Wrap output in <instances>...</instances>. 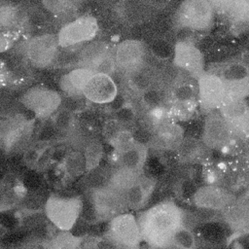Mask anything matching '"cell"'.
Returning <instances> with one entry per match:
<instances>
[{"label":"cell","instance_id":"1","mask_svg":"<svg viewBox=\"0 0 249 249\" xmlns=\"http://www.w3.org/2000/svg\"><path fill=\"white\" fill-rule=\"evenodd\" d=\"M137 218L142 241L151 249H168L176 231L184 225L185 212L172 200L159 202Z\"/></svg>","mask_w":249,"mask_h":249},{"label":"cell","instance_id":"2","mask_svg":"<svg viewBox=\"0 0 249 249\" xmlns=\"http://www.w3.org/2000/svg\"><path fill=\"white\" fill-rule=\"evenodd\" d=\"M84 200L78 195H50L44 204V214L58 231H71L82 215Z\"/></svg>","mask_w":249,"mask_h":249},{"label":"cell","instance_id":"3","mask_svg":"<svg viewBox=\"0 0 249 249\" xmlns=\"http://www.w3.org/2000/svg\"><path fill=\"white\" fill-rule=\"evenodd\" d=\"M33 121L15 116L0 122V144L6 155L24 152L30 145Z\"/></svg>","mask_w":249,"mask_h":249},{"label":"cell","instance_id":"4","mask_svg":"<svg viewBox=\"0 0 249 249\" xmlns=\"http://www.w3.org/2000/svg\"><path fill=\"white\" fill-rule=\"evenodd\" d=\"M90 212L95 220H111L127 210L123 194L105 185L87 192Z\"/></svg>","mask_w":249,"mask_h":249},{"label":"cell","instance_id":"5","mask_svg":"<svg viewBox=\"0 0 249 249\" xmlns=\"http://www.w3.org/2000/svg\"><path fill=\"white\" fill-rule=\"evenodd\" d=\"M105 237L122 249H139L142 238L137 218L129 212L115 216L109 220Z\"/></svg>","mask_w":249,"mask_h":249},{"label":"cell","instance_id":"6","mask_svg":"<svg viewBox=\"0 0 249 249\" xmlns=\"http://www.w3.org/2000/svg\"><path fill=\"white\" fill-rule=\"evenodd\" d=\"M77 67L89 69L94 74L111 76L116 71L113 50L105 42H90L79 52Z\"/></svg>","mask_w":249,"mask_h":249},{"label":"cell","instance_id":"7","mask_svg":"<svg viewBox=\"0 0 249 249\" xmlns=\"http://www.w3.org/2000/svg\"><path fill=\"white\" fill-rule=\"evenodd\" d=\"M20 100L23 106L39 120L52 117L59 109L62 102L57 91L40 86L28 89Z\"/></svg>","mask_w":249,"mask_h":249},{"label":"cell","instance_id":"8","mask_svg":"<svg viewBox=\"0 0 249 249\" xmlns=\"http://www.w3.org/2000/svg\"><path fill=\"white\" fill-rule=\"evenodd\" d=\"M98 23L91 16H82L62 26L56 34L59 48H72L91 41L97 34Z\"/></svg>","mask_w":249,"mask_h":249},{"label":"cell","instance_id":"9","mask_svg":"<svg viewBox=\"0 0 249 249\" xmlns=\"http://www.w3.org/2000/svg\"><path fill=\"white\" fill-rule=\"evenodd\" d=\"M59 53L56 35L42 34L30 38L24 47L27 60L37 68H47L53 64Z\"/></svg>","mask_w":249,"mask_h":249},{"label":"cell","instance_id":"10","mask_svg":"<svg viewBox=\"0 0 249 249\" xmlns=\"http://www.w3.org/2000/svg\"><path fill=\"white\" fill-rule=\"evenodd\" d=\"M214 18V6L207 0L184 1L178 11L179 23L195 30H207Z\"/></svg>","mask_w":249,"mask_h":249},{"label":"cell","instance_id":"11","mask_svg":"<svg viewBox=\"0 0 249 249\" xmlns=\"http://www.w3.org/2000/svg\"><path fill=\"white\" fill-rule=\"evenodd\" d=\"M197 96L200 108L209 113L217 110L225 99L226 89L220 76L203 72L197 79Z\"/></svg>","mask_w":249,"mask_h":249},{"label":"cell","instance_id":"12","mask_svg":"<svg viewBox=\"0 0 249 249\" xmlns=\"http://www.w3.org/2000/svg\"><path fill=\"white\" fill-rule=\"evenodd\" d=\"M192 201L197 208L207 211H224L235 201V196L217 185L199 187L193 195Z\"/></svg>","mask_w":249,"mask_h":249},{"label":"cell","instance_id":"13","mask_svg":"<svg viewBox=\"0 0 249 249\" xmlns=\"http://www.w3.org/2000/svg\"><path fill=\"white\" fill-rule=\"evenodd\" d=\"M232 136V131L219 111L207 113L204 121L201 142L208 149H222L226 147Z\"/></svg>","mask_w":249,"mask_h":249},{"label":"cell","instance_id":"14","mask_svg":"<svg viewBox=\"0 0 249 249\" xmlns=\"http://www.w3.org/2000/svg\"><path fill=\"white\" fill-rule=\"evenodd\" d=\"M113 55L116 70L124 75L146 61V47L138 40H124L115 47Z\"/></svg>","mask_w":249,"mask_h":249},{"label":"cell","instance_id":"15","mask_svg":"<svg viewBox=\"0 0 249 249\" xmlns=\"http://www.w3.org/2000/svg\"><path fill=\"white\" fill-rule=\"evenodd\" d=\"M173 63L179 70L185 71L197 79L204 71L202 53L192 43L178 41L174 47Z\"/></svg>","mask_w":249,"mask_h":249},{"label":"cell","instance_id":"16","mask_svg":"<svg viewBox=\"0 0 249 249\" xmlns=\"http://www.w3.org/2000/svg\"><path fill=\"white\" fill-rule=\"evenodd\" d=\"M184 139V129L172 121L162 120L153 127L150 146L155 149L176 151Z\"/></svg>","mask_w":249,"mask_h":249},{"label":"cell","instance_id":"17","mask_svg":"<svg viewBox=\"0 0 249 249\" xmlns=\"http://www.w3.org/2000/svg\"><path fill=\"white\" fill-rule=\"evenodd\" d=\"M118 94V87L111 76L93 74L86 85L83 95L89 101L97 104H106L114 101Z\"/></svg>","mask_w":249,"mask_h":249},{"label":"cell","instance_id":"18","mask_svg":"<svg viewBox=\"0 0 249 249\" xmlns=\"http://www.w3.org/2000/svg\"><path fill=\"white\" fill-rule=\"evenodd\" d=\"M220 114L230 125L232 133H247L248 106L242 98H226L218 108Z\"/></svg>","mask_w":249,"mask_h":249},{"label":"cell","instance_id":"19","mask_svg":"<svg viewBox=\"0 0 249 249\" xmlns=\"http://www.w3.org/2000/svg\"><path fill=\"white\" fill-rule=\"evenodd\" d=\"M26 193L20 179L12 173L5 174L0 179V214L18 207Z\"/></svg>","mask_w":249,"mask_h":249},{"label":"cell","instance_id":"20","mask_svg":"<svg viewBox=\"0 0 249 249\" xmlns=\"http://www.w3.org/2000/svg\"><path fill=\"white\" fill-rule=\"evenodd\" d=\"M160 77L156 68L146 61L132 71L124 74L126 86L133 93L138 95H144L158 86Z\"/></svg>","mask_w":249,"mask_h":249},{"label":"cell","instance_id":"21","mask_svg":"<svg viewBox=\"0 0 249 249\" xmlns=\"http://www.w3.org/2000/svg\"><path fill=\"white\" fill-rule=\"evenodd\" d=\"M115 156L117 166L141 172L148 158V146L134 139L121 150L116 151Z\"/></svg>","mask_w":249,"mask_h":249},{"label":"cell","instance_id":"22","mask_svg":"<svg viewBox=\"0 0 249 249\" xmlns=\"http://www.w3.org/2000/svg\"><path fill=\"white\" fill-rule=\"evenodd\" d=\"M155 188V180L143 174L139 180L124 194L126 208L130 210H140L144 208L150 201Z\"/></svg>","mask_w":249,"mask_h":249},{"label":"cell","instance_id":"23","mask_svg":"<svg viewBox=\"0 0 249 249\" xmlns=\"http://www.w3.org/2000/svg\"><path fill=\"white\" fill-rule=\"evenodd\" d=\"M93 74L89 69L76 67L60 77L58 82L59 88L70 96L83 95V90Z\"/></svg>","mask_w":249,"mask_h":249},{"label":"cell","instance_id":"24","mask_svg":"<svg viewBox=\"0 0 249 249\" xmlns=\"http://www.w3.org/2000/svg\"><path fill=\"white\" fill-rule=\"evenodd\" d=\"M142 175L143 171H134L116 165V167L109 171L107 186L124 195L139 180Z\"/></svg>","mask_w":249,"mask_h":249},{"label":"cell","instance_id":"25","mask_svg":"<svg viewBox=\"0 0 249 249\" xmlns=\"http://www.w3.org/2000/svg\"><path fill=\"white\" fill-rule=\"evenodd\" d=\"M223 218L232 231L242 234L243 231H247L249 223L247 203L235 200L223 211Z\"/></svg>","mask_w":249,"mask_h":249},{"label":"cell","instance_id":"26","mask_svg":"<svg viewBox=\"0 0 249 249\" xmlns=\"http://www.w3.org/2000/svg\"><path fill=\"white\" fill-rule=\"evenodd\" d=\"M207 149L201 140L194 137H184L177 148V157L181 163H195L207 156Z\"/></svg>","mask_w":249,"mask_h":249},{"label":"cell","instance_id":"27","mask_svg":"<svg viewBox=\"0 0 249 249\" xmlns=\"http://www.w3.org/2000/svg\"><path fill=\"white\" fill-rule=\"evenodd\" d=\"M60 170L68 180H75L87 173L86 161L83 152L71 150L61 160Z\"/></svg>","mask_w":249,"mask_h":249},{"label":"cell","instance_id":"28","mask_svg":"<svg viewBox=\"0 0 249 249\" xmlns=\"http://www.w3.org/2000/svg\"><path fill=\"white\" fill-rule=\"evenodd\" d=\"M21 24L18 9L9 4H0V32L16 39Z\"/></svg>","mask_w":249,"mask_h":249},{"label":"cell","instance_id":"29","mask_svg":"<svg viewBox=\"0 0 249 249\" xmlns=\"http://www.w3.org/2000/svg\"><path fill=\"white\" fill-rule=\"evenodd\" d=\"M84 236L76 235L71 231H59L56 234L42 243L43 249H80Z\"/></svg>","mask_w":249,"mask_h":249},{"label":"cell","instance_id":"30","mask_svg":"<svg viewBox=\"0 0 249 249\" xmlns=\"http://www.w3.org/2000/svg\"><path fill=\"white\" fill-rule=\"evenodd\" d=\"M50 148V143L47 141H38L30 144L23 152L22 162L29 169L38 168L44 155Z\"/></svg>","mask_w":249,"mask_h":249},{"label":"cell","instance_id":"31","mask_svg":"<svg viewBox=\"0 0 249 249\" xmlns=\"http://www.w3.org/2000/svg\"><path fill=\"white\" fill-rule=\"evenodd\" d=\"M83 155L86 161L87 173L97 168L103 157V146L96 138H91L83 150Z\"/></svg>","mask_w":249,"mask_h":249},{"label":"cell","instance_id":"32","mask_svg":"<svg viewBox=\"0 0 249 249\" xmlns=\"http://www.w3.org/2000/svg\"><path fill=\"white\" fill-rule=\"evenodd\" d=\"M197 242L193 231L183 225L174 233L171 241V247L175 249H196Z\"/></svg>","mask_w":249,"mask_h":249},{"label":"cell","instance_id":"33","mask_svg":"<svg viewBox=\"0 0 249 249\" xmlns=\"http://www.w3.org/2000/svg\"><path fill=\"white\" fill-rule=\"evenodd\" d=\"M47 197L44 198L43 195L34 192V193H26L23 196L22 200L20 201L18 208L21 212L25 213L26 215L29 214H36L40 209L44 208V204Z\"/></svg>","mask_w":249,"mask_h":249},{"label":"cell","instance_id":"34","mask_svg":"<svg viewBox=\"0 0 249 249\" xmlns=\"http://www.w3.org/2000/svg\"><path fill=\"white\" fill-rule=\"evenodd\" d=\"M53 125L60 131H63L65 134L75 124L72 114L66 109L57 110L53 114Z\"/></svg>","mask_w":249,"mask_h":249},{"label":"cell","instance_id":"35","mask_svg":"<svg viewBox=\"0 0 249 249\" xmlns=\"http://www.w3.org/2000/svg\"><path fill=\"white\" fill-rule=\"evenodd\" d=\"M81 249H122L112 241H110L107 237H97L91 239H86L84 237L83 243L80 247Z\"/></svg>","mask_w":249,"mask_h":249},{"label":"cell","instance_id":"36","mask_svg":"<svg viewBox=\"0 0 249 249\" xmlns=\"http://www.w3.org/2000/svg\"><path fill=\"white\" fill-rule=\"evenodd\" d=\"M43 5L51 12L57 14L74 9L75 2L73 1H44Z\"/></svg>","mask_w":249,"mask_h":249},{"label":"cell","instance_id":"37","mask_svg":"<svg viewBox=\"0 0 249 249\" xmlns=\"http://www.w3.org/2000/svg\"><path fill=\"white\" fill-rule=\"evenodd\" d=\"M11 80V71L8 67V64L0 59V88L7 86Z\"/></svg>","mask_w":249,"mask_h":249},{"label":"cell","instance_id":"38","mask_svg":"<svg viewBox=\"0 0 249 249\" xmlns=\"http://www.w3.org/2000/svg\"><path fill=\"white\" fill-rule=\"evenodd\" d=\"M14 40L13 37L0 32V53L7 52L13 46Z\"/></svg>","mask_w":249,"mask_h":249},{"label":"cell","instance_id":"39","mask_svg":"<svg viewBox=\"0 0 249 249\" xmlns=\"http://www.w3.org/2000/svg\"><path fill=\"white\" fill-rule=\"evenodd\" d=\"M11 249H34V246L30 245V244H24V245L18 246L16 248H11Z\"/></svg>","mask_w":249,"mask_h":249},{"label":"cell","instance_id":"40","mask_svg":"<svg viewBox=\"0 0 249 249\" xmlns=\"http://www.w3.org/2000/svg\"><path fill=\"white\" fill-rule=\"evenodd\" d=\"M80 249H81V248H80Z\"/></svg>","mask_w":249,"mask_h":249}]
</instances>
